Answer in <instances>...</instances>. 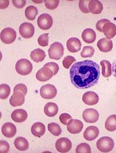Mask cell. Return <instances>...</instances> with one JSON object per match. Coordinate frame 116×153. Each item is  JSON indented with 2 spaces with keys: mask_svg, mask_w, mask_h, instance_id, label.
Returning <instances> with one entry per match:
<instances>
[{
  "mask_svg": "<svg viewBox=\"0 0 116 153\" xmlns=\"http://www.w3.org/2000/svg\"><path fill=\"white\" fill-rule=\"evenodd\" d=\"M100 67L92 60L79 61L70 68V77L75 87L86 89L95 85L100 77Z\"/></svg>",
  "mask_w": 116,
  "mask_h": 153,
  "instance_id": "1",
  "label": "cell"
},
{
  "mask_svg": "<svg viewBox=\"0 0 116 153\" xmlns=\"http://www.w3.org/2000/svg\"><path fill=\"white\" fill-rule=\"evenodd\" d=\"M64 48L61 43L55 42L50 46L48 54L50 59L59 60L64 56Z\"/></svg>",
  "mask_w": 116,
  "mask_h": 153,
  "instance_id": "2",
  "label": "cell"
},
{
  "mask_svg": "<svg viewBox=\"0 0 116 153\" xmlns=\"http://www.w3.org/2000/svg\"><path fill=\"white\" fill-rule=\"evenodd\" d=\"M114 147V141L110 137L104 136L101 137L97 142L98 150L103 152H110Z\"/></svg>",
  "mask_w": 116,
  "mask_h": 153,
  "instance_id": "3",
  "label": "cell"
},
{
  "mask_svg": "<svg viewBox=\"0 0 116 153\" xmlns=\"http://www.w3.org/2000/svg\"><path fill=\"white\" fill-rule=\"evenodd\" d=\"M16 71L20 75L27 76L32 71V65L26 59H21L16 63Z\"/></svg>",
  "mask_w": 116,
  "mask_h": 153,
  "instance_id": "4",
  "label": "cell"
},
{
  "mask_svg": "<svg viewBox=\"0 0 116 153\" xmlns=\"http://www.w3.org/2000/svg\"><path fill=\"white\" fill-rule=\"evenodd\" d=\"M1 41L7 45H10L14 42L16 38V32L12 28L7 27L1 32Z\"/></svg>",
  "mask_w": 116,
  "mask_h": 153,
  "instance_id": "5",
  "label": "cell"
},
{
  "mask_svg": "<svg viewBox=\"0 0 116 153\" xmlns=\"http://www.w3.org/2000/svg\"><path fill=\"white\" fill-rule=\"evenodd\" d=\"M53 20L51 16L49 14L44 13L41 14L37 20V24L42 30H48L52 27Z\"/></svg>",
  "mask_w": 116,
  "mask_h": 153,
  "instance_id": "6",
  "label": "cell"
},
{
  "mask_svg": "<svg viewBox=\"0 0 116 153\" xmlns=\"http://www.w3.org/2000/svg\"><path fill=\"white\" fill-rule=\"evenodd\" d=\"M40 93L41 97L45 99H52L56 97L57 90L53 85L46 84L41 87Z\"/></svg>",
  "mask_w": 116,
  "mask_h": 153,
  "instance_id": "7",
  "label": "cell"
},
{
  "mask_svg": "<svg viewBox=\"0 0 116 153\" xmlns=\"http://www.w3.org/2000/svg\"><path fill=\"white\" fill-rule=\"evenodd\" d=\"M20 35L24 39H31L35 34V27L31 23L24 22L20 25L19 27Z\"/></svg>",
  "mask_w": 116,
  "mask_h": 153,
  "instance_id": "8",
  "label": "cell"
},
{
  "mask_svg": "<svg viewBox=\"0 0 116 153\" xmlns=\"http://www.w3.org/2000/svg\"><path fill=\"white\" fill-rule=\"evenodd\" d=\"M55 147L59 152H68L71 150L72 147L71 141L66 137L60 138L56 142Z\"/></svg>",
  "mask_w": 116,
  "mask_h": 153,
  "instance_id": "9",
  "label": "cell"
},
{
  "mask_svg": "<svg viewBox=\"0 0 116 153\" xmlns=\"http://www.w3.org/2000/svg\"><path fill=\"white\" fill-rule=\"evenodd\" d=\"M82 117L86 123H95L99 120V114L95 109H86L83 111Z\"/></svg>",
  "mask_w": 116,
  "mask_h": 153,
  "instance_id": "10",
  "label": "cell"
},
{
  "mask_svg": "<svg viewBox=\"0 0 116 153\" xmlns=\"http://www.w3.org/2000/svg\"><path fill=\"white\" fill-rule=\"evenodd\" d=\"M53 72L51 70L49 67H43L37 72L36 74V78H37L38 81L44 82L46 81H48L53 77Z\"/></svg>",
  "mask_w": 116,
  "mask_h": 153,
  "instance_id": "11",
  "label": "cell"
},
{
  "mask_svg": "<svg viewBox=\"0 0 116 153\" xmlns=\"http://www.w3.org/2000/svg\"><path fill=\"white\" fill-rule=\"evenodd\" d=\"M83 123L78 119H71L67 125L68 131L71 134H77L80 133L83 128Z\"/></svg>",
  "mask_w": 116,
  "mask_h": 153,
  "instance_id": "12",
  "label": "cell"
},
{
  "mask_svg": "<svg viewBox=\"0 0 116 153\" xmlns=\"http://www.w3.org/2000/svg\"><path fill=\"white\" fill-rule=\"evenodd\" d=\"M99 98L98 94L93 91H88L85 93L82 96V101L87 105H93L99 102Z\"/></svg>",
  "mask_w": 116,
  "mask_h": 153,
  "instance_id": "13",
  "label": "cell"
},
{
  "mask_svg": "<svg viewBox=\"0 0 116 153\" xmlns=\"http://www.w3.org/2000/svg\"><path fill=\"white\" fill-rule=\"evenodd\" d=\"M16 131V126L11 123H5L1 128L2 134L8 138H11L15 136Z\"/></svg>",
  "mask_w": 116,
  "mask_h": 153,
  "instance_id": "14",
  "label": "cell"
},
{
  "mask_svg": "<svg viewBox=\"0 0 116 153\" xmlns=\"http://www.w3.org/2000/svg\"><path fill=\"white\" fill-rule=\"evenodd\" d=\"M97 47L103 52H109L113 48V42L110 39L103 38L97 42Z\"/></svg>",
  "mask_w": 116,
  "mask_h": 153,
  "instance_id": "15",
  "label": "cell"
},
{
  "mask_svg": "<svg viewBox=\"0 0 116 153\" xmlns=\"http://www.w3.org/2000/svg\"><path fill=\"white\" fill-rule=\"evenodd\" d=\"M67 48L71 53L78 52L81 48V41L76 37H71L67 41Z\"/></svg>",
  "mask_w": 116,
  "mask_h": 153,
  "instance_id": "16",
  "label": "cell"
},
{
  "mask_svg": "<svg viewBox=\"0 0 116 153\" xmlns=\"http://www.w3.org/2000/svg\"><path fill=\"white\" fill-rule=\"evenodd\" d=\"M10 104L12 107H18L22 105L25 102V94L20 92L14 93L9 100Z\"/></svg>",
  "mask_w": 116,
  "mask_h": 153,
  "instance_id": "17",
  "label": "cell"
},
{
  "mask_svg": "<svg viewBox=\"0 0 116 153\" xmlns=\"http://www.w3.org/2000/svg\"><path fill=\"white\" fill-rule=\"evenodd\" d=\"M99 134V130L95 126H90L87 128L84 132V137L87 141H93L95 140Z\"/></svg>",
  "mask_w": 116,
  "mask_h": 153,
  "instance_id": "18",
  "label": "cell"
},
{
  "mask_svg": "<svg viewBox=\"0 0 116 153\" xmlns=\"http://www.w3.org/2000/svg\"><path fill=\"white\" fill-rule=\"evenodd\" d=\"M27 113L23 109H18L14 110L11 114V118L16 123H23L27 119Z\"/></svg>",
  "mask_w": 116,
  "mask_h": 153,
  "instance_id": "19",
  "label": "cell"
},
{
  "mask_svg": "<svg viewBox=\"0 0 116 153\" xmlns=\"http://www.w3.org/2000/svg\"><path fill=\"white\" fill-rule=\"evenodd\" d=\"M103 32L107 39H111L114 38L116 35V25L110 22H107L104 25Z\"/></svg>",
  "mask_w": 116,
  "mask_h": 153,
  "instance_id": "20",
  "label": "cell"
},
{
  "mask_svg": "<svg viewBox=\"0 0 116 153\" xmlns=\"http://www.w3.org/2000/svg\"><path fill=\"white\" fill-rule=\"evenodd\" d=\"M82 38L85 42L88 44H91L95 41L96 33L95 31L92 30V29H86L82 32Z\"/></svg>",
  "mask_w": 116,
  "mask_h": 153,
  "instance_id": "21",
  "label": "cell"
},
{
  "mask_svg": "<svg viewBox=\"0 0 116 153\" xmlns=\"http://www.w3.org/2000/svg\"><path fill=\"white\" fill-rule=\"evenodd\" d=\"M88 9L92 14H99L102 13L103 6L101 2L98 0H91L89 3Z\"/></svg>",
  "mask_w": 116,
  "mask_h": 153,
  "instance_id": "22",
  "label": "cell"
},
{
  "mask_svg": "<svg viewBox=\"0 0 116 153\" xmlns=\"http://www.w3.org/2000/svg\"><path fill=\"white\" fill-rule=\"evenodd\" d=\"M46 132L45 125L42 123H36L31 127V132L33 136L40 137L43 136Z\"/></svg>",
  "mask_w": 116,
  "mask_h": 153,
  "instance_id": "23",
  "label": "cell"
},
{
  "mask_svg": "<svg viewBox=\"0 0 116 153\" xmlns=\"http://www.w3.org/2000/svg\"><path fill=\"white\" fill-rule=\"evenodd\" d=\"M58 112H59V107L55 103L48 102L44 106L45 114L49 117H53L55 116Z\"/></svg>",
  "mask_w": 116,
  "mask_h": 153,
  "instance_id": "24",
  "label": "cell"
},
{
  "mask_svg": "<svg viewBox=\"0 0 116 153\" xmlns=\"http://www.w3.org/2000/svg\"><path fill=\"white\" fill-rule=\"evenodd\" d=\"M46 55L44 51L40 48L32 51L30 55L31 59L36 63H40V62L43 61L46 58Z\"/></svg>",
  "mask_w": 116,
  "mask_h": 153,
  "instance_id": "25",
  "label": "cell"
},
{
  "mask_svg": "<svg viewBox=\"0 0 116 153\" xmlns=\"http://www.w3.org/2000/svg\"><path fill=\"white\" fill-rule=\"evenodd\" d=\"M14 145L15 147L20 151H25L28 149L29 148V142L23 137H18L14 141Z\"/></svg>",
  "mask_w": 116,
  "mask_h": 153,
  "instance_id": "26",
  "label": "cell"
},
{
  "mask_svg": "<svg viewBox=\"0 0 116 153\" xmlns=\"http://www.w3.org/2000/svg\"><path fill=\"white\" fill-rule=\"evenodd\" d=\"M101 66L102 67V74L105 78H108L111 76L112 65L108 60H102L101 61Z\"/></svg>",
  "mask_w": 116,
  "mask_h": 153,
  "instance_id": "27",
  "label": "cell"
},
{
  "mask_svg": "<svg viewBox=\"0 0 116 153\" xmlns=\"http://www.w3.org/2000/svg\"><path fill=\"white\" fill-rule=\"evenodd\" d=\"M105 128L109 132H114L116 130V115L108 117L105 122Z\"/></svg>",
  "mask_w": 116,
  "mask_h": 153,
  "instance_id": "28",
  "label": "cell"
},
{
  "mask_svg": "<svg viewBox=\"0 0 116 153\" xmlns=\"http://www.w3.org/2000/svg\"><path fill=\"white\" fill-rule=\"evenodd\" d=\"M38 10L35 6H29L25 10V14L27 19L29 20H34L37 16Z\"/></svg>",
  "mask_w": 116,
  "mask_h": 153,
  "instance_id": "29",
  "label": "cell"
},
{
  "mask_svg": "<svg viewBox=\"0 0 116 153\" xmlns=\"http://www.w3.org/2000/svg\"><path fill=\"white\" fill-rule=\"evenodd\" d=\"M48 130L49 132L53 134L55 136H59L62 133V129L61 127L59 124L55 123H49L48 126Z\"/></svg>",
  "mask_w": 116,
  "mask_h": 153,
  "instance_id": "30",
  "label": "cell"
},
{
  "mask_svg": "<svg viewBox=\"0 0 116 153\" xmlns=\"http://www.w3.org/2000/svg\"><path fill=\"white\" fill-rule=\"evenodd\" d=\"M0 98L1 100H5L9 96L10 93V87L7 84H1L0 85Z\"/></svg>",
  "mask_w": 116,
  "mask_h": 153,
  "instance_id": "31",
  "label": "cell"
},
{
  "mask_svg": "<svg viewBox=\"0 0 116 153\" xmlns=\"http://www.w3.org/2000/svg\"><path fill=\"white\" fill-rule=\"evenodd\" d=\"M94 52H95V50H94L92 46H87L83 48L81 53V56L83 58L91 57L93 56Z\"/></svg>",
  "mask_w": 116,
  "mask_h": 153,
  "instance_id": "32",
  "label": "cell"
},
{
  "mask_svg": "<svg viewBox=\"0 0 116 153\" xmlns=\"http://www.w3.org/2000/svg\"><path fill=\"white\" fill-rule=\"evenodd\" d=\"M75 152L77 153H90L92 151L88 144L82 143L78 145L77 148H76Z\"/></svg>",
  "mask_w": 116,
  "mask_h": 153,
  "instance_id": "33",
  "label": "cell"
},
{
  "mask_svg": "<svg viewBox=\"0 0 116 153\" xmlns=\"http://www.w3.org/2000/svg\"><path fill=\"white\" fill-rule=\"evenodd\" d=\"M38 43L40 46L45 47L49 45V34L44 33L41 35L38 39Z\"/></svg>",
  "mask_w": 116,
  "mask_h": 153,
  "instance_id": "34",
  "label": "cell"
},
{
  "mask_svg": "<svg viewBox=\"0 0 116 153\" xmlns=\"http://www.w3.org/2000/svg\"><path fill=\"white\" fill-rule=\"evenodd\" d=\"M75 61H76V59L74 57L71 56H68L64 58L62 65L65 68L68 69L70 68V67L71 66V64L74 63Z\"/></svg>",
  "mask_w": 116,
  "mask_h": 153,
  "instance_id": "35",
  "label": "cell"
},
{
  "mask_svg": "<svg viewBox=\"0 0 116 153\" xmlns=\"http://www.w3.org/2000/svg\"><path fill=\"white\" fill-rule=\"evenodd\" d=\"M89 3V0H85V1L84 0H81V1H79V7L82 13H88L90 12L88 9Z\"/></svg>",
  "mask_w": 116,
  "mask_h": 153,
  "instance_id": "36",
  "label": "cell"
},
{
  "mask_svg": "<svg viewBox=\"0 0 116 153\" xmlns=\"http://www.w3.org/2000/svg\"><path fill=\"white\" fill-rule=\"evenodd\" d=\"M45 2V5L47 9H50V10H53L57 8L58 5L59 4V0H54V1H48V0H46Z\"/></svg>",
  "mask_w": 116,
  "mask_h": 153,
  "instance_id": "37",
  "label": "cell"
},
{
  "mask_svg": "<svg viewBox=\"0 0 116 153\" xmlns=\"http://www.w3.org/2000/svg\"><path fill=\"white\" fill-rule=\"evenodd\" d=\"M20 92L23 93L25 95H26L27 93V87L23 83H20L16 85L14 88V93Z\"/></svg>",
  "mask_w": 116,
  "mask_h": 153,
  "instance_id": "38",
  "label": "cell"
},
{
  "mask_svg": "<svg viewBox=\"0 0 116 153\" xmlns=\"http://www.w3.org/2000/svg\"><path fill=\"white\" fill-rule=\"evenodd\" d=\"M43 67H49L51 70L53 72L54 75H56L58 72L59 71V65L57 64L56 63H54V62H50V63H46Z\"/></svg>",
  "mask_w": 116,
  "mask_h": 153,
  "instance_id": "39",
  "label": "cell"
},
{
  "mask_svg": "<svg viewBox=\"0 0 116 153\" xmlns=\"http://www.w3.org/2000/svg\"><path fill=\"white\" fill-rule=\"evenodd\" d=\"M71 119V116L70 114H66V113L62 114L59 117L60 121L62 124H63L64 125H67L68 122L70 121Z\"/></svg>",
  "mask_w": 116,
  "mask_h": 153,
  "instance_id": "40",
  "label": "cell"
},
{
  "mask_svg": "<svg viewBox=\"0 0 116 153\" xmlns=\"http://www.w3.org/2000/svg\"><path fill=\"white\" fill-rule=\"evenodd\" d=\"M10 146L7 141L5 140H1L0 141V152L1 153H6L9 151Z\"/></svg>",
  "mask_w": 116,
  "mask_h": 153,
  "instance_id": "41",
  "label": "cell"
},
{
  "mask_svg": "<svg viewBox=\"0 0 116 153\" xmlns=\"http://www.w3.org/2000/svg\"><path fill=\"white\" fill-rule=\"evenodd\" d=\"M109 22L110 20L108 19H102V20H99L96 24L97 30L100 32H103V28L104 25L107 22Z\"/></svg>",
  "mask_w": 116,
  "mask_h": 153,
  "instance_id": "42",
  "label": "cell"
},
{
  "mask_svg": "<svg viewBox=\"0 0 116 153\" xmlns=\"http://www.w3.org/2000/svg\"><path fill=\"white\" fill-rule=\"evenodd\" d=\"M13 5L18 9H21L26 5V1L25 0H13Z\"/></svg>",
  "mask_w": 116,
  "mask_h": 153,
  "instance_id": "43",
  "label": "cell"
},
{
  "mask_svg": "<svg viewBox=\"0 0 116 153\" xmlns=\"http://www.w3.org/2000/svg\"><path fill=\"white\" fill-rule=\"evenodd\" d=\"M112 74H113L114 77L116 79V60L114 62L113 64L112 65Z\"/></svg>",
  "mask_w": 116,
  "mask_h": 153,
  "instance_id": "44",
  "label": "cell"
}]
</instances>
